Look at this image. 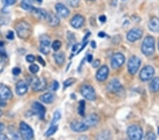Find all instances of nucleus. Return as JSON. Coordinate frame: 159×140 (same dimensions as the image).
<instances>
[{"label":"nucleus","instance_id":"nucleus-1","mask_svg":"<svg viewBox=\"0 0 159 140\" xmlns=\"http://www.w3.org/2000/svg\"><path fill=\"white\" fill-rule=\"evenodd\" d=\"M17 35L21 39H27L32 34V27L29 23L21 21L18 23L15 26Z\"/></svg>","mask_w":159,"mask_h":140},{"label":"nucleus","instance_id":"nucleus-2","mask_svg":"<svg viewBox=\"0 0 159 140\" xmlns=\"http://www.w3.org/2000/svg\"><path fill=\"white\" fill-rule=\"evenodd\" d=\"M29 81L30 87L35 91H42L47 86V81L43 77L30 76Z\"/></svg>","mask_w":159,"mask_h":140},{"label":"nucleus","instance_id":"nucleus-3","mask_svg":"<svg viewBox=\"0 0 159 140\" xmlns=\"http://www.w3.org/2000/svg\"><path fill=\"white\" fill-rule=\"evenodd\" d=\"M155 51V40L152 36H147L143 40L142 45V52L143 55L150 56Z\"/></svg>","mask_w":159,"mask_h":140},{"label":"nucleus","instance_id":"nucleus-4","mask_svg":"<svg viewBox=\"0 0 159 140\" xmlns=\"http://www.w3.org/2000/svg\"><path fill=\"white\" fill-rule=\"evenodd\" d=\"M128 137L132 140H140L143 137V130L139 125H131L127 128Z\"/></svg>","mask_w":159,"mask_h":140},{"label":"nucleus","instance_id":"nucleus-5","mask_svg":"<svg viewBox=\"0 0 159 140\" xmlns=\"http://www.w3.org/2000/svg\"><path fill=\"white\" fill-rule=\"evenodd\" d=\"M51 40L47 35H42L40 37V52L44 55L49 54L50 52Z\"/></svg>","mask_w":159,"mask_h":140},{"label":"nucleus","instance_id":"nucleus-6","mask_svg":"<svg viewBox=\"0 0 159 140\" xmlns=\"http://www.w3.org/2000/svg\"><path fill=\"white\" fill-rule=\"evenodd\" d=\"M20 133L22 138L25 140L32 139L34 137L32 128L25 122H21L20 123Z\"/></svg>","mask_w":159,"mask_h":140},{"label":"nucleus","instance_id":"nucleus-7","mask_svg":"<svg viewBox=\"0 0 159 140\" xmlns=\"http://www.w3.org/2000/svg\"><path fill=\"white\" fill-rule=\"evenodd\" d=\"M141 65V60L137 56H132L129 58V62L127 64L128 72L130 75H134L139 70Z\"/></svg>","mask_w":159,"mask_h":140},{"label":"nucleus","instance_id":"nucleus-8","mask_svg":"<svg viewBox=\"0 0 159 140\" xmlns=\"http://www.w3.org/2000/svg\"><path fill=\"white\" fill-rule=\"evenodd\" d=\"M81 93L84 98L89 101H95L96 94L94 88L90 85H84L81 88Z\"/></svg>","mask_w":159,"mask_h":140},{"label":"nucleus","instance_id":"nucleus-9","mask_svg":"<svg viewBox=\"0 0 159 140\" xmlns=\"http://www.w3.org/2000/svg\"><path fill=\"white\" fill-rule=\"evenodd\" d=\"M155 74V70L151 66H146L143 67L139 74V77L141 80L143 81H147L151 79L153 77Z\"/></svg>","mask_w":159,"mask_h":140},{"label":"nucleus","instance_id":"nucleus-10","mask_svg":"<svg viewBox=\"0 0 159 140\" xmlns=\"http://www.w3.org/2000/svg\"><path fill=\"white\" fill-rule=\"evenodd\" d=\"M142 35L143 32L142 30L137 29V28H134V29H132L128 32L127 38L129 42H135L139 40L142 37Z\"/></svg>","mask_w":159,"mask_h":140},{"label":"nucleus","instance_id":"nucleus-11","mask_svg":"<svg viewBox=\"0 0 159 140\" xmlns=\"http://www.w3.org/2000/svg\"><path fill=\"white\" fill-rule=\"evenodd\" d=\"M125 60V56L122 53H116L112 56L111 59V66L113 69H117L121 67Z\"/></svg>","mask_w":159,"mask_h":140},{"label":"nucleus","instance_id":"nucleus-12","mask_svg":"<svg viewBox=\"0 0 159 140\" xmlns=\"http://www.w3.org/2000/svg\"><path fill=\"white\" fill-rule=\"evenodd\" d=\"M12 96V92L9 87L4 84H0V101L10 100Z\"/></svg>","mask_w":159,"mask_h":140},{"label":"nucleus","instance_id":"nucleus-13","mask_svg":"<svg viewBox=\"0 0 159 140\" xmlns=\"http://www.w3.org/2000/svg\"><path fill=\"white\" fill-rule=\"evenodd\" d=\"M32 108L33 112H34L36 115H38V116L39 117L40 119L43 120L45 118L46 109L44 106H43L42 104L38 103V102H35V103H33V104Z\"/></svg>","mask_w":159,"mask_h":140},{"label":"nucleus","instance_id":"nucleus-14","mask_svg":"<svg viewBox=\"0 0 159 140\" xmlns=\"http://www.w3.org/2000/svg\"><path fill=\"white\" fill-rule=\"evenodd\" d=\"M107 91H110V93H117L120 92L122 90V86L119 81V80L112 79L107 85Z\"/></svg>","mask_w":159,"mask_h":140},{"label":"nucleus","instance_id":"nucleus-15","mask_svg":"<svg viewBox=\"0 0 159 140\" xmlns=\"http://www.w3.org/2000/svg\"><path fill=\"white\" fill-rule=\"evenodd\" d=\"M70 128L72 131L76 132H84L88 130L89 127L84 122L74 121L70 124Z\"/></svg>","mask_w":159,"mask_h":140},{"label":"nucleus","instance_id":"nucleus-16","mask_svg":"<svg viewBox=\"0 0 159 140\" xmlns=\"http://www.w3.org/2000/svg\"><path fill=\"white\" fill-rule=\"evenodd\" d=\"M83 122L89 127H95L99 123V117L98 115L94 113L89 115L86 116V118L84 119Z\"/></svg>","mask_w":159,"mask_h":140},{"label":"nucleus","instance_id":"nucleus-17","mask_svg":"<svg viewBox=\"0 0 159 140\" xmlns=\"http://www.w3.org/2000/svg\"><path fill=\"white\" fill-rule=\"evenodd\" d=\"M109 75V69L107 66L104 65L99 69L96 73V79L99 81H104L107 79Z\"/></svg>","mask_w":159,"mask_h":140},{"label":"nucleus","instance_id":"nucleus-18","mask_svg":"<svg viewBox=\"0 0 159 140\" xmlns=\"http://www.w3.org/2000/svg\"><path fill=\"white\" fill-rule=\"evenodd\" d=\"M29 86L24 80H20L18 81L16 86V93L19 96H24L28 92Z\"/></svg>","mask_w":159,"mask_h":140},{"label":"nucleus","instance_id":"nucleus-19","mask_svg":"<svg viewBox=\"0 0 159 140\" xmlns=\"http://www.w3.org/2000/svg\"><path fill=\"white\" fill-rule=\"evenodd\" d=\"M55 9L58 16L61 18H66L70 15V10L65 5L61 3H58L55 5Z\"/></svg>","mask_w":159,"mask_h":140},{"label":"nucleus","instance_id":"nucleus-20","mask_svg":"<svg viewBox=\"0 0 159 140\" xmlns=\"http://www.w3.org/2000/svg\"><path fill=\"white\" fill-rule=\"evenodd\" d=\"M46 21H47L48 24L52 27L57 26L60 22L58 16H57V15L52 12L48 13L47 17H46Z\"/></svg>","mask_w":159,"mask_h":140},{"label":"nucleus","instance_id":"nucleus-21","mask_svg":"<svg viewBox=\"0 0 159 140\" xmlns=\"http://www.w3.org/2000/svg\"><path fill=\"white\" fill-rule=\"evenodd\" d=\"M84 18L80 14H76L73 16L71 20V25L74 28V29H79L83 26L84 24Z\"/></svg>","mask_w":159,"mask_h":140},{"label":"nucleus","instance_id":"nucleus-22","mask_svg":"<svg viewBox=\"0 0 159 140\" xmlns=\"http://www.w3.org/2000/svg\"><path fill=\"white\" fill-rule=\"evenodd\" d=\"M31 12L33 14V16L40 20L46 19V17H47V15H48V13L46 12L44 9L35 8V7H33Z\"/></svg>","mask_w":159,"mask_h":140},{"label":"nucleus","instance_id":"nucleus-23","mask_svg":"<svg viewBox=\"0 0 159 140\" xmlns=\"http://www.w3.org/2000/svg\"><path fill=\"white\" fill-rule=\"evenodd\" d=\"M148 28L151 31L159 33V19L157 17H153L148 23Z\"/></svg>","mask_w":159,"mask_h":140},{"label":"nucleus","instance_id":"nucleus-24","mask_svg":"<svg viewBox=\"0 0 159 140\" xmlns=\"http://www.w3.org/2000/svg\"><path fill=\"white\" fill-rule=\"evenodd\" d=\"M55 96L52 93H47L40 96V100L42 102H43V103H47V104L52 103L54 100H55Z\"/></svg>","mask_w":159,"mask_h":140},{"label":"nucleus","instance_id":"nucleus-25","mask_svg":"<svg viewBox=\"0 0 159 140\" xmlns=\"http://www.w3.org/2000/svg\"><path fill=\"white\" fill-rule=\"evenodd\" d=\"M35 0H23L20 4L22 9H24L25 11H31L33 7V3H34Z\"/></svg>","mask_w":159,"mask_h":140},{"label":"nucleus","instance_id":"nucleus-26","mask_svg":"<svg viewBox=\"0 0 159 140\" xmlns=\"http://www.w3.org/2000/svg\"><path fill=\"white\" fill-rule=\"evenodd\" d=\"M149 88L152 92H157L159 91V77H155L149 84Z\"/></svg>","mask_w":159,"mask_h":140},{"label":"nucleus","instance_id":"nucleus-27","mask_svg":"<svg viewBox=\"0 0 159 140\" xmlns=\"http://www.w3.org/2000/svg\"><path fill=\"white\" fill-rule=\"evenodd\" d=\"M54 59L58 65L61 66L65 62V55L64 52H60L54 55Z\"/></svg>","mask_w":159,"mask_h":140},{"label":"nucleus","instance_id":"nucleus-28","mask_svg":"<svg viewBox=\"0 0 159 140\" xmlns=\"http://www.w3.org/2000/svg\"><path fill=\"white\" fill-rule=\"evenodd\" d=\"M57 129H58V126L55 125V124H53V125H51L50 128L48 129V131L45 132V136L47 137H50V136L53 135V134H55V132L57 131Z\"/></svg>","mask_w":159,"mask_h":140},{"label":"nucleus","instance_id":"nucleus-29","mask_svg":"<svg viewBox=\"0 0 159 140\" xmlns=\"http://www.w3.org/2000/svg\"><path fill=\"white\" fill-rule=\"evenodd\" d=\"M85 108H86V103L84 100H82L79 102V108H78L79 114L82 117H84V114H85Z\"/></svg>","mask_w":159,"mask_h":140},{"label":"nucleus","instance_id":"nucleus-30","mask_svg":"<svg viewBox=\"0 0 159 140\" xmlns=\"http://www.w3.org/2000/svg\"><path fill=\"white\" fill-rule=\"evenodd\" d=\"M61 118V113L59 111H55L53 115V118L51 122V125L55 124Z\"/></svg>","mask_w":159,"mask_h":140},{"label":"nucleus","instance_id":"nucleus-31","mask_svg":"<svg viewBox=\"0 0 159 140\" xmlns=\"http://www.w3.org/2000/svg\"><path fill=\"white\" fill-rule=\"evenodd\" d=\"M61 46V43L60 40H56L52 43V48L54 51H57L60 49Z\"/></svg>","mask_w":159,"mask_h":140},{"label":"nucleus","instance_id":"nucleus-32","mask_svg":"<svg viewBox=\"0 0 159 140\" xmlns=\"http://www.w3.org/2000/svg\"><path fill=\"white\" fill-rule=\"evenodd\" d=\"M75 81H76V79L74 78L68 79H66V81H64V87H65V88L69 87V86L72 85Z\"/></svg>","mask_w":159,"mask_h":140},{"label":"nucleus","instance_id":"nucleus-33","mask_svg":"<svg viewBox=\"0 0 159 140\" xmlns=\"http://www.w3.org/2000/svg\"><path fill=\"white\" fill-rule=\"evenodd\" d=\"M68 3L73 8H76L80 4V0H68Z\"/></svg>","mask_w":159,"mask_h":140},{"label":"nucleus","instance_id":"nucleus-34","mask_svg":"<svg viewBox=\"0 0 159 140\" xmlns=\"http://www.w3.org/2000/svg\"><path fill=\"white\" fill-rule=\"evenodd\" d=\"M4 42L0 41V56L1 57H7V52L4 49Z\"/></svg>","mask_w":159,"mask_h":140},{"label":"nucleus","instance_id":"nucleus-35","mask_svg":"<svg viewBox=\"0 0 159 140\" xmlns=\"http://www.w3.org/2000/svg\"><path fill=\"white\" fill-rule=\"evenodd\" d=\"M29 70L32 74H36L39 71V67L37 65L33 64V65H31L29 67Z\"/></svg>","mask_w":159,"mask_h":140},{"label":"nucleus","instance_id":"nucleus-36","mask_svg":"<svg viewBox=\"0 0 159 140\" xmlns=\"http://www.w3.org/2000/svg\"><path fill=\"white\" fill-rule=\"evenodd\" d=\"M59 88H60V84H59V82L57 81H54L50 86L51 90L53 91H56L58 90Z\"/></svg>","mask_w":159,"mask_h":140},{"label":"nucleus","instance_id":"nucleus-37","mask_svg":"<svg viewBox=\"0 0 159 140\" xmlns=\"http://www.w3.org/2000/svg\"><path fill=\"white\" fill-rule=\"evenodd\" d=\"M146 139H149V140H153V139H156V136L154 134V133L153 132H148V133L147 134V136L145 137Z\"/></svg>","mask_w":159,"mask_h":140},{"label":"nucleus","instance_id":"nucleus-38","mask_svg":"<svg viewBox=\"0 0 159 140\" xmlns=\"http://www.w3.org/2000/svg\"><path fill=\"white\" fill-rule=\"evenodd\" d=\"M20 72H21V70H20V69L19 67H14L12 70V74L14 76L19 75L20 74Z\"/></svg>","mask_w":159,"mask_h":140},{"label":"nucleus","instance_id":"nucleus-39","mask_svg":"<svg viewBox=\"0 0 159 140\" xmlns=\"http://www.w3.org/2000/svg\"><path fill=\"white\" fill-rule=\"evenodd\" d=\"M25 59H26L27 62H30V63H33L34 61L35 60V57L33 56V55H29L26 56V57H25Z\"/></svg>","mask_w":159,"mask_h":140},{"label":"nucleus","instance_id":"nucleus-40","mask_svg":"<svg viewBox=\"0 0 159 140\" xmlns=\"http://www.w3.org/2000/svg\"><path fill=\"white\" fill-rule=\"evenodd\" d=\"M16 3V0H4V4L6 6H11Z\"/></svg>","mask_w":159,"mask_h":140},{"label":"nucleus","instance_id":"nucleus-41","mask_svg":"<svg viewBox=\"0 0 159 140\" xmlns=\"http://www.w3.org/2000/svg\"><path fill=\"white\" fill-rule=\"evenodd\" d=\"M7 38H8L9 40H13L14 38V34L13 31H11V30H9L8 32V34L7 35Z\"/></svg>","mask_w":159,"mask_h":140},{"label":"nucleus","instance_id":"nucleus-42","mask_svg":"<svg viewBox=\"0 0 159 140\" xmlns=\"http://www.w3.org/2000/svg\"><path fill=\"white\" fill-rule=\"evenodd\" d=\"M38 62H39V63H40L41 65H43V67H45V60L43 59L42 57H40V56H38Z\"/></svg>","mask_w":159,"mask_h":140},{"label":"nucleus","instance_id":"nucleus-43","mask_svg":"<svg viewBox=\"0 0 159 140\" xmlns=\"http://www.w3.org/2000/svg\"><path fill=\"white\" fill-rule=\"evenodd\" d=\"M100 64H101V62H100V60H95L94 62H93V67H95V68L98 67V66L100 65Z\"/></svg>","mask_w":159,"mask_h":140},{"label":"nucleus","instance_id":"nucleus-44","mask_svg":"<svg viewBox=\"0 0 159 140\" xmlns=\"http://www.w3.org/2000/svg\"><path fill=\"white\" fill-rule=\"evenodd\" d=\"M106 19H107V18L106 16H105V15H101V16L99 17V21L102 23L106 22Z\"/></svg>","mask_w":159,"mask_h":140},{"label":"nucleus","instance_id":"nucleus-45","mask_svg":"<svg viewBox=\"0 0 159 140\" xmlns=\"http://www.w3.org/2000/svg\"><path fill=\"white\" fill-rule=\"evenodd\" d=\"M79 44H75L73 46V47H72V51L73 52H76V50H77V52L79 51Z\"/></svg>","mask_w":159,"mask_h":140},{"label":"nucleus","instance_id":"nucleus-46","mask_svg":"<svg viewBox=\"0 0 159 140\" xmlns=\"http://www.w3.org/2000/svg\"><path fill=\"white\" fill-rule=\"evenodd\" d=\"M86 59L89 62H91L92 60H93V55H92L91 54H89L88 55H87Z\"/></svg>","mask_w":159,"mask_h":140},{"label":"nucleus","instance_id":"nucleus-47","mask_svg":"<svg viewBox=\"0 0 159 140\" xmlns=\"http://www.w3.org/2000/svg\"><path fill=\"white\" fill-rule=\"evenodd\" d=\"M6 140L8 139V137H7V135H5L4 134H0V140Z\"/></svg>","mask_w":159,"mask_h":140},{"label":"nucleus","instance_id":"nucleus-48","mask_svg":"<svg viewBox=\"0 0 159 140\" xmlns=\"http://www.w3.org/2000/svg\"><path fill=\"white\" fill-rule=\"evenodd\" d=\"M4 128H5L4 124L3 123H0V134H1L2 132L4 130Z\"/></svg>","mask_w":159,"mask_h":140},{"label":"nucleus","instance_id":"nucleus-49","mask_svg":"<svg viewBox=\"0 0 159 140\" xmlns=\"http://www.w3.org/2000/svg\"><path fill=\"white\" fill-rule=\"evenodd\" d=\"M91 46L93 48V49H95V48L96 47V42L95 41H91Z\"/></svg>","mask_w":159,"mask_h":140},{"label":"nucleus","instance_id":"nucleus-50","mask_svg":"<svg viewBox=\"0 0 159 140\" xmlns=\"http://www.w3.org/2000/svg\"><path fill=\"white\" fill-rule=\"evenodd\" d=\"M105 35H106V34H105L104 32H100L98 34V36L100 38H103Z\"/></svg>","mask_w":159,"mask_h":140},{"label":"nucleus","instance_id":"nucleus-51","mask_svg":"<svg viewBox=\"0 0 159 140\" xmlns=\"http://www.w3.org/2000/svg\"><path fill=\"white\" fill-rule=\"evenodd\" d=\"M2 115V112L1 110H0V117H1Z\"/></svg>","mask_w":159,"mask_h":140},{"label":"nucleus","instance_id":"nucleus-52","mask_svg":"<svg viewBox=\"0 0 159 140\" xmlns=\"http://www.w3.org/2000/svg\"><path fill=\"white\" fill-rule=\"evenodd\" d=\"M158 134H159V127H158Z\"/></svg>","mask_w":159,"mask_h":140},{"label":"nucleus","instance_id":"nucleus-53","mask_svg":"<svg viewBox=\"0 0 159 140\" xmlns=\"http://www.w3.org/2000/svg\"><path fill=\"white\" fill-rule=\"evenodd\" d=\"M89 1H94V0H89Z\"/></svg>","mask_w":159,"mask_h":140},{"label":"nucleus","instance_id":"nucleus-54","mask_svg":"<svg viewBox=\"0 0 159 140\" xmlns=\"http://www.w3.org/2000/svg\"><path fill=\"white\" fill-rule=\"evenodd\" d=\"M158 48H159V43H158Z\"/></svg>","mask_w":159,"mask_h":140}]
</instances>
